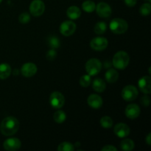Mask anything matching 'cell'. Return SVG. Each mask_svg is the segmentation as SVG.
<instances>
[{"label": "cell", "mask_w": 151, "mask_h": 151, "mask_svg": "<svg viewBox=\"0 0 151 151\" xmlns=\"http://www.w3.org/2000/svg\"><path fill=\"white\" fill-rule=\"evenodd\" d=\"M19 128V122L14 116H7L4 118L0 125V131L6 137L13 136Z\"/></svg>", "instance_id": "1"}, {"label": "cell", "mask_w": 151, "mask_h": 151, "mask_svg": "<svg viewBox=\"0 0 151 151\" xmlns=\"http://www.w3.org/2000/svg\"><path fill=\"white\" fill-rule=\"evenodd\" d=\"M130 61L129 55L124 51H119L114 55L113 63L114 66L117 69H125L128 66Z\"/></svg>", "instance_id": "2"}, {"label": "cell", "mask_w": 151, "mask_h": 151, "mask_svg": "<svg viewBox=\"0 0 151 151\" xmlns=\"http://www.w3.org/2000/svg\"><path fill=\"white\" fill-rule=\"evenodd\" d=\"M110 29L114 34H123L128 30V24L125 19L116 18L114 19L110 23Z\"/></svg>", "instance_id": "3"}, {"label": "cell", "mask_w": 151, "mask_h": 151, "mask_svg": "<svg viewBox=\"0 0 151 151\" xmlns=\"http://www.w3.org/2000/svg\"><path fill=\"white\" fill-rule=\"evenodd\" d=\"M86 71L90 76L97 75L102 69V63L97 58L89 59L86 63Z\"/></svg>", "instance_id": "4"}, {"label": "cell", "mask_w": 151, "mask_h": 151, "mask_svg": "<svg viewBox=\"0 0 151 151\" xmlns=\"http://www.w3.org/2000/svg\"><path fill=\"white\" fill-rule=\"evenodd\" d=\"M138 94V89L133 85H128L124 87L121 93L122 97L126 101H133L136 100Z\"/></svg>", "instance_id": "5"}, {"label": "cell", "mask_w": 151, "mask_h": 151, "mask_svg": "<svg viewBox=\"0 0 151 151\" xmlns=\"http://www.w3.org/2000/svg\"><path fill=\"white\" fill-rule=\"evenodd\" d=\"M45 10V4L41 0H33L29 5V12L35 17L41 16Z\"/></svg>", "instance_id": "6"}, {"label": "cell", "mask_w": 151, "mask_h": 151, "mask_svg": "<svg viewBox=\"0 0 151 151\" xmlns=\"http://www.w3.org/2000/svg\"><path fill=\"white\" fill-rule=\"evenodd\" d=\"M50 103L54 109H60L65 103L64 96L59 91H54L50 97Z\"/></svg>", "instance_id": "7"}, {"label": "cell", "mask_w": 151, "mask_h": 151, "mask_svg": "<svg viewBox=\"0 0 151 151\" xmlns=\"http://www.w3.org/2000/svg\"><path fill=\"white\" fill-rule=\"evenodd\" d=\"M109 44L107 38L104 37H96L90 42V47L96 51H102L106 49Z\"/></svg>", "instance_id": "8"}, {"label": "cell", "mask_w": 151, "mask_h": 151, "mask_svg": "<svg viewBox=\"0 0 151 151\" xmlns=\"http://www.w3.org/2000/svg\"><path fill=\"white\" fill-rule=\"evenodd\" d=\"M76 30V24L72 21H65L60 24V32L65 36H70Z\"/></svg>", "instance_id": "9"}, {"label": "cell", "mask_w": 151, "mask_h": 151, "mask_svg": "<svg viewBox=\"0 0 151 151\" xmlns=\"http://www.w3.org/2000/svg\"><path fill=\"white\" fill-rule=\"evenodd\" d=\"M95 10L98 16L102 18L109 17L112 12L111 7H110V5L106 2H103V1L100 2L96 6Z\"/></svg>", "instance_id": "10"}, {"label": "cell", "mask_w": 151, "mask_h": 151, "mask_svg": "<svg viewBox=\"0 0 151 151\" xmlns=\"http://www.w3.org/2000/svg\"><path fill=\"white\" fill-rule=\"evenodd\" d=\"M22 146V142L18 138L7 139L3 143V147L4 150L8 151L18 150Z\"/></svg>", "instance_id": "11"}, {"label": "cell", "mask_w": 151, "mask_h": 151, "mask_svg": "<svg viewBox=\"0 0 151 151\" xmlns=\"http://www.w3.org/2000/svg\"><path fill=\"white\" fill-rule=\"evenodd\" d=\"M21 72L23 76L26 78H30V77L34 76L37 72V66L35 63H26L22 66Z\"/></svg>", "instance_id": "12"}, {"label": "cell", "mask_w": 151, "mask_h": 151, "mask_svg": "<svg viewBox=\"0 0 151 151\" xmlns=\"http://www.w3.org/2000/svg\"><path fill=\"white\" fill-rule=\"evenodd\" d=\"M125 116L131 119H136L140 114V108L137 104H129L125 108Z\"/></svg>", "instance_id": "13"}, {"label": "cell", "mask_w": 151, "mask_h": 151, "mask_svg": "<svg viewBox=\"0 0 151 151\" xmlns=\"http://www.w3.org/2000/svg\"><path fill=\"white\" fill-rule=\"evenodd\" d=\"M114 132L115 135H116L119 138H125L129 135L130 128L126 124L118 123L115 125L114 128Z\"/></svg>", "instance_id": "14"}, {"label": "cell", "mask_w": 151, "mask_h": 151, "mask_svg": "<svg viewBox=\"0 0 151 151\" xmlns=\"http://www.w3.org/2000/svg\"><path fill=\"white\" fill-rule=\"evenodd\" d=\"M138 86L142 92L149 94L151 93V83L150 76H144L139 80Z\"/></svg>", "instance_id": "15"}, {"label": "cell", "mask_w": 151, "mask_h": 151, "mask_svg": "<svg viewBox=\"0 0 151 151\" xmlns=\"http://www.w3.org/2000/svg\"><path fill=\"white\" fill-rule=\"evenodd\" d=\"M87 103L93 109H100L103 106V99L98 94H91L87 99Z\"/></svg>", "instance_id": "16"}, {"label": "cell", "mask_w": 151, "mask_h": 151, "mask_svg": "<svg viewBox=\"0 0 151 151\" xmlns=\"http://www.w3.org/2000/svg\"><path fill=\"white\" fill-rule=\"evenodd\" d=\"M106 80L110 83H114L116 82L119 78V73L117 71L114 69H109L106 72Z\"/></svg>", "instance_id": "17"}, {"label": "cell", "mask_w": 151, "mask_h": 151, "mask_svg": "<svg viewBox=\"0 0 151 151\" xmlns=\"http://www.w3.org/2000/svg\"><path fill=\"white\" fill-rule=\"evenodd\" d=\"M66 15L71 19H77L81 16V9L77 6H71L67 9Z\"/></svg>", "instance_id": "18"}, {"label": "cell", "mask_w": 151, "mask_h": 151, "mask_svg": "<svg viewBox=\"0 0 151 151\" xmlns=\"http://www.w3.org/2000/svg\"><path fill=\"white\" fill-rule=\"evenodd\" d=\"M92 88L97 92L101 93L104 91V90L106 89V83L101 78H96L92 83Z\"/></svg>", "instance_id": "19"}, {"label": "cell", "mask_w": 151, "mask_h": 151, "mask_svg": "<svg viewBox=\"0 0 151 151\" xmlns=\"http://www.w3.org/2000/svg\"><path fill=\"white\" fill-rule=\"evenodd\" d=\"M11 74V67L7 63L0 64V79H7Z\"/></svg>", "instance_id": "20"}, {"label": "cell", "mask_w": 151, "mask_h": 151, "mask_svg": "<svg viewBox=\"0 0 151 151\" xmlns=\"http://www.w3.org/2000/svg\"><path fill=\"white\" fill-rule=\"evenodd\" d=\"M134 142L131 139H125L120 143V147L125 151H131L134 148Z\"/></svg>", "instance_id": "21"}, {"label": "cell", "mask_w": 151, "mask_h": 151, "mask_svg": "<svg viewBox=\"0 0 151 151\" xmlns=\"http://www.w3.org/2000/svg\"><path fill=\"white\" fill-rule=\"evenodd\" d=\"M82 8L86 13H91L95 10L96 4L91 0H86L82 4Z\"/></svg>", "instance_id": "22"}, {"label": "cell", "mask_w": 151, "mask_h": 151, "mask_svg": "<svg viewBox=\"0 0 151 151\" xmlns=\"http://www.w3.org/2000/svg\"><path fill=\"white\" fill-rule=\"evenodd\" d=\"M53 118H54L55 122H57V123L60 124L64 122V121L66 120V115L64 111H63L61 110H58L57 111L55 112Z\"/></svg>", "instance_id": "23"}, {"label": "cell", "mask_w": 151, "mask_h": 151, "mask_svg": "<svg viewBox=\"0 0 151 151\" xmlns=\"http://www.w3.org/2000/svg\"><path fill=\"white\" fill-rule=\"evenodd\" d=\"M48 45L51 49H58L60 45V41L58 37L51 35L48 38Z\"/></svg>", "instance_id": "24"}, {"label": "cell", "mask_w": 151, "mask_h": 151, "mask_svg": "<svg viewBox=\"0 0 151 151\" xmlns=\"http://www.w3.org/2000/svg\"><path fill=\"white\" fill-rule=\"evenodd\" d=\"M100 125L103 128L109 129L113 126V120L109 116H104L100 119Z\"/></svg>", "instance_id": "25"}, {"label": "cell", "mask_w": 151, "mask_h": 151, "mask_svg": "<svg viewBox=\"0 0 151 151\" xmlns=\"http://www.w3.org/2000/svg\"><path fill=\"white\" fill-rule=\"evenodd\" d=\"M106 29H107V25H106V24L103 22H100L96 24L95 26H94V30L96 34L101 35V34H103L106 32Z\"/></svg>", "instance_id": "26"}, {"label": "cell", "mask_w": 151, "mask_h": 151, "mask_svg": "<svg viewBox=\"0 0 151 151\" xmlns=\"http://www.w3.org/2000/svg\"><path fill=\"white\" fill-rule=\"evenodd\" d=\"M58 151H73L75 150V145L72 143L64 142L60 143L58 147Z\"/></svg>", "instance_id": "27"}, {"label": "cell", "mask_w": 151, "mask_h": 151, "mask_svg": "<svg viewBox=\"0 0 151 151\" xmlns=\"http://www.w3.org/2000/svg\"><path fill=\"white\" fill-rule=\"evenodd\" d=\"M139 12L143 16H148V15H150L151 12V4H150V2L143 4L140 7Z\"/></svg>", "instance_id": "28"}, {"label": "cell", "mask_w": 151, "mask_h": 151, "mask_svg": "<svg viewBox=\"0 0 151 151\" xmlns=\"http://www.w3.org/2000/svg\"><path fill=\"white\" fill-rule=\"evenodd\" d=\"M91 76L89 75H84L80 78V85L82 87H88L91 84Z\"/></svg>", "instance_id": "29"}, {"label": "cell", "mask_w": 151, "mask_h": 151, "mask_svg": "<svg viewBox=\"0 0 151 151\" xmlns=\"http://www.w3.org/2000/svg\"><path fill=\"white\" fill-rule=\"evenodd\" d=\"M19 21L22 24H27L30 21V16L27 13H21L19 17Z\"/></svg>", "instance_id": "30"}, {"label": "cell", "mask_w": 151, "mask_h": 151, "mask_svg": "<svg viewBox=\"0 0 151 151\" xmlns=\"http://www.w3.org/2000/svg\"><path fill=\"white\" fill-rule=\"evenodd\" d=\"M57 56V52L55 51V49H50L47 53V58L49 60H52Z\"/></svg>", "instance_id": "31"}, {"label": "cell", "mask_w": 151, "mask_h": 151, "mask_svg": "<svg viewBox=\"0 0 151 151\" xmlns=\"http://www.w3.org/2000/svg\"><path fill=\"white\" fill-rule=\"evenodd\" d=\"M150 97L148 96H144V97H142L141 99V103L142 104L143 106H145V107H147V106L150 105Z\"/></svg>", "instance_id": "32"}, {"label": "cell", "mask_w": 151, "mask_h": 151, "mask_svg": "<svg viewBox=\"0 0 151 151\" xmlns=\"http://www.w3.org/2000/svg\"><path fill=\"white\" fill-rule=\"evenodd\" d=\"M102 151H117V148L115 147L113 145H106L105 147H103V148L101 149Z\"/></svg>", "instance_id": "33"}, {"label": "cell", "mask_w": 151, "mask_h": 151, "mask_svg": "<svg viewBox=\"0 0 151 151\" xmlns=\"http://www.w3.org/2000/svg\"><path fill=\"white\" fill-rule=\"evenodd\" d=\"M125 4L128 7H134L137 4V0H124Z\"/></svg>", "instance_id": "34"}, {"label": "cell", "mask_w": 151, "mask_h": 151, "mask_svg": "<svg viewBox=\"0 0 151 151\" xmlns=\"http://www.w3.org/2000/svg\"><path fill=\"white\" fill-rule=\"evenodd\" d=\"M145 141H146V142H147V145L150 146V145H151V134L150 133H149V134H147V137H146Z\"/></svg>", "instance_id": "35"}, {"label": "cell", "mask_w": 151, "mask_h": 151, "mask_svg": "<svg viewBox=\"0 0 151 151\" xmlns=\"http://www.w3.org/2000/svg\"><path fill=\"white\" fill-rule=\"evenodd\" d=\"M147 1H148L149 2H150V1H151V0H147Z\"/></svg>", "instance_id": "36"}, {"label": "cell", "mask_w": 151, "mask_h": 151, "mask_svg": "<svg viewBox=\"0 0 151 151\" xmlns=\"http://www.w3.org/2000/svg\"><path fill=\"white\" fill-rule=\"evenodd\" d=\"M1 1H2V0H0V3H1Z\"/></svg>", "instance_id": "37"}]
</instances>
